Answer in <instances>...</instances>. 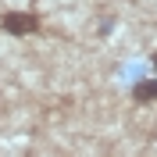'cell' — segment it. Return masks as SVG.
Wrapping results in <instances>:
<instances>
[{
	"label": "cell",
	"mask_w": 157,
	"mask_h": 157,
	"mask_svg": "<svg viewBox=\"0 0 157 157\" xmlns=\"http://www.w3.org/2000/svg\"><path fill=\"white\" fill-rule=\"evenodd\" d=\"M0 29L7 36H32V32H39V18L32 11H4L0 14Z\"/></svg>",
	"instance_id": "obj_1"
},
{
	"label": "cell",
	"mask_w": 157,
	"mask_h": 157,
	"mask_svg": "<svg viewBox=\"0 0 157 157\" xmlns=\"http://www.w3.org/2000/svg\"><path fill=\"white\" fill-rule=\"evenodd\" d=\"M132 97H136L139 104H147V100H157V78H150V82H139V86L132 89Z\"/></svg>",
	"instance_id": "obj_2"
}]
</instances>
